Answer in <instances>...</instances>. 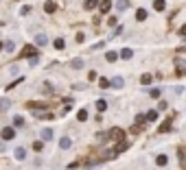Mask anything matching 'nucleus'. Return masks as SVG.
Returning <instances> with one entry per match:
<instances>
[{"mask_svg": "<svg viewBox=\"0 0 186 170\" xmlns=\"http://www.w3.org/2000/svg\"><path fill=\"white\" fill-rule=\"evenodd\" d=\"M33 55H35V48L33 46H27L24 50H22V57H33Z\"/></svg>", "mask_w": 186, "mask_h": 170, "instance_id": "obj_15", "label": "nucleus"}, {"mask_svg": "<svg viewBox=\"0 0 186 170\" xmlns=\"http://www.w3.org/2000/svg\"><path fill=\"white\" fill-rule=\"evenodd\" d=\"M116 9H118V11L129 9V0H118V2H116Z\"/></svg>", "mask_w": 186, "mask_h": 170, "instance_id": "obj_13", "label": "nucleus"}, {"mask_svg": "<svg viewBox=\"0 0 186 170\" xmlns=\"http://www.w3.org/2000/svg\"><path fill=\"white\" fill-rule=\"evenodd\" d=\"M55 48H57V50H64V48H66V42H64L61 37H57V39H55Z\"/></svg>", "mask_w": 186, "mask_h": 170, "instance_id": "obj_21", "label": "nucleus"}, {"mask_svg": "<svg viewBox=\"0 0 186 170\" xmlns=\"http://www.w3.org/2000/svg\"><path fill=\"white\" fill-rule=\"evenodd\" d=\"M180 35H182V37H186V24H184V26L180 29Z\"/></svg>", "mask_w": 186, "mask_h": 170, "instance_id": "obj_37", "label": "nucleus"}, {"mask_svg": "<svg viewBox=\"0 0 186 170\" xmlns=\"http://www.w3.org/2000/svg\"><path fill=\"white\" fill-rule=\"evenodd\" d=\"M27 107H29V109H46V103H35V101H31V103H27Z\"/></svg>", "mask_w": 186, "mask_h": 170, "instance_id": "obj_11", "label": "nucleus"}, {"mask_svg": "<svg viewBox=\"0 0 186 170\" xmlns=\"http://www.w3.org/2000/svg\"><path fill=\"white\" fill-rule=\"evenodd\" d=\"M155 161H158V166H167L169 157H167V155H158V159H155Z\"/></svg>", "mask_w": 186, "mask_h": 170, "instance_id": "obj_22", "label": "nucleus"}, {"mask_svg": "<svg viewBox=\"0 0 186 170\" xmlns=\"http://www.w3.org/2000/svg\"><path fill=\"white\" fill-rule=\"evenodd\" d=\"M99 85H101L103 89H107V87H110V81H107V79H101V81H99Z\"/></svg>", "mask_w": 186, "mask_h": 170, "instance_id": "obj_32", "label": "nucleus"}, {"mask_svg": "<svg viewBox=\"0 0 186 170\" xmlns=\"http://www.w3.org/2000/svg\"><path fill=\"white\" fill-rule=\"evenodd\" d=\"M97 109H99V111H105V109H107V103H105V101H97Z\"/></svg>", "mask_w": 186, "mask_h": 170, "instance_id": "obj_26", "label": "nucleus"}, {"mask_svg": "<svg viewBox=\"0 0 186 170\" xmlns=\"http://www.w3.org/2000/svg\"><path fill=\"white\" fill-rule=\"evenodd\" d=\"M105 59H107V61H116V59H118V53H114V50H110V53L105 55Z\"/></svg>", "mask_w": 186, "mask_h": 170, "instance_id": "obj_23", "label": "nucleus"}, {"mask_svg": "<svg viewBox=\"0 0 186 170\" xmlns=\"http://www.w3.org/2000/svg\"><path fill=\"white\" fill-rule=\"evenodd\" d=\"M9 105H11V103H9L7 98H2V101H0V109H2V111H7V109H9Z\"/></svg>", "mask_w": 186, "mask_h": 170, "instance_id": "obj_28", "label": "nucleus"}, {"mask_svg": "<svg viewBox=\"0 0 186 170\" xmlns=\"http://www.w3.org/2000/svg\"><path fill=\"white\" fill-rule=\"evenodd\" d=\"M136 20H138V22L147 20V11H145V9H138V11H136Z\"/></svg>", "mask_w": 186, "mask_h": 170, "instance_id": "obj_16", "label": "nucleus"}, {"mask_svg": "<svg viewBox=\"0 0 186 170\" xmlns=\"http://www.w3.org/2000/svg\"><path fill=\"white\" fill-rule=\"evenodd\" d=\"M83 39H85V35H83V33H77V42H79V44H81V42H83Z\"/></svg>", "mask_w": 186, "mask_h": 170, "instance_id": "obj_36", "label": "nucleus"}, {"mask_svg": "<svg viewBox=\"0 0 186 170\" xmlns=\"http://www.w3.org/2000/svg\"><path fill=\"white\" fill-rule=\"evenodd\" d=\"M123 135H125V133H123V129H118V127H114V129L107 133V137H112V140H123Z\"/></svg>", "mask_w": 186, "mask_h": 170, "instance_id": "obj_2", "label": "nucleus"}, {"mask_svg": "<svg viewBox=\"0 0 186 170\" xmlns=\"http://www.w3.org/2000/svg\"><path fill=\"white\" fill-rule=\"evenodd\" d=\"M2 48H5L7 53H13V50H15V44H13V42H9V44H5Z\"/></svg>", "mask_w": 186, "mask_h": 170, "instance_id": "obj_27", "label": "nucleus"}, {"mask_svg": "<svg viewBox=\"0 0 186 170\" xmlns=\"http://www.w3.org/2000/svg\"><path fill=\"white\" fill-rule=\"evenodd\" d=\"M20 81H24V79H18V81H13V83H9V85H7V89H13V87H15V85H18Z\"/></svg>", "mask_w": 186, "mask_h": 170, "instance_id": "obj_34", "label": "nucleus"}, {"mask_svg": "<svg viewBox=\"0 0 186 170\" xmlns=\"http://www.w3.org/2000/svg\"><path fill=\"white\" fill-rule=\"evenodd\" d=\"M13 155H15V159H20V161H22V159L27 157V151H24V148H15V153H13Z\"/></svg>", "mask_w": 186, "mask_h": 170, "instance_id": "obj_17", "label": "nucleus"}, {"mask_svg": "<svg viewBox=\"0 0 186 170\" xmlns=\"http://www.w3.org/2000/svg\"><path fill=\"white\" fill-rule=\"evenodd\" d=\"M147 120H149V122H153V120H158V111H155V109H151V111L147 113Z\"/></svg>", "mask_w": 186, "mask_h": 170, "instance_id": "obj_24", "label": "nucleus"}, {"mask_svg": "<svg viewBox=\"0 0 186 170\" xmlns=\"http://www.w3.org/2000/svg\"><path fill=\"white\" fill-rule=\"evenodd\" d=\"M83 7H85L88 11H92V9H97V7H99V0H85Z\"/></svg>", "mask_w": 186, "mask_h": 170, "instance_id": "obj_9", "label": "nucleus"}, {"mask_svg": "<svg viewBox=\"0 0 186 170\" xmlns=\"http://www.w3.org/2000/svg\"><path fill=\"white\" fill-rule=\"evenodd\" d=\"M149 94H151V98H160V89H151Z\"/></svg>", "mask_w": 186, "mask_h": 170, "instance_id": "obj_33", "label": "nucleus"}, {"mask_svg": "<svg viewBox=\"0 0 186 170\" xmlns=\"http://www.w3.org/2000/svg\"><path fill=\"white\" fill-rule=\"evenodd\" d=\"M44 148V142H33V151H42Z\"/></svg>", "mask_w": 186, "mask_h": 170, "instance_id": "obj_31", "label": "nucleus"}, {"mask_svg": "<svg viewBox=\"0 0 186 170\" xmlns=\"http://www.w3.org/2000/svg\"><path fill=\"white\" fill-rule=\"evenodd\" d=\"M77 118L81 120V122H83V120H88V111H85V109H79V113H77Z\"/></svg>", "mask_w": 186, "mask_h": 170, "instance_id": "obj_25", "label": "nucleus"}, {"mask_svg": "<svg viewBox=\"0 0 186 170\" xmlns=\"http://www.w3.org/2000/svg\"><path fill=\"white\" fill-rule=\"evenodd\" d=\"M35 44L37 46H46V44H48V37H46L44 33H39V35H35Z\"/></svg>", "mask_w": 186, "mask_h": 170, "instance_id": "obj_4", "label": "nucleus"}, {"mask_svg": "<svg viewBox=\"0 0 186 170\" xmlns=\"http://www.w3.org/2000/svg\"><path fill=\"white\" fill-rule=\"evenodd\" d=\"M13 137H15V129L5 127V129H2V140H13Z\"/></svg>", "mask_w": 186, "mask_h": 170, "instance_id": "obj_3", "label": "nucleus"}, {"mask_svg": "<svg viewBox=\"0 0 186 170\" xmlns=\"http://www.w3.org/2000/svg\"><path fill=\"white\" fill-rule=\"evenodd\" d=\"M13 122H15V127H22V125H24V118H22V116H15Z\"/></svg>", "mask_w": 186, "mask_h": 170, "instance_id": "obj_30", "label": "nucleus"}, {"mask_svg": "<svg viewBox=\"0 0 186 170\" xmlns=\"http://www.w3.org/2000/svg\"><path fill=\"white\" fill-rule=\"evenodd\" d=\"M123 83H125L123 77H114V79L110 81V87H123Z\"/></svg>", "mask_w": 186, "mask_h": 170, "instance_id": "obj_7", "label": "nucleus"}, {"mask_svg": "<svg viewBox=\"0 0 186 170\" xmlns=\"http://www.w3.org/2000/svg\"><path fill=\"white\" fill-rule=\"evenodd\" d=\"M153 9L155 11H164L167 9V2H164V0H153Z\"/></svg>", "mask_w": 186, "mask_h": 170, "instance_id": "obj_8", "label": "nucleus"}, {"mask_svg": "<svg viewBox=\"0 0 186 170\" xmlns=\"http://www.w3.org/2000/svg\"><path fill=\"white\" fill-rule=\"evenodd\" d=\"M171 127H173V116H169L164 122L158 127V133H169V131H171Z\"/></svg>", "mask_w": 186, "mask_h": 170, "instance_id": "obj_1", "label": "nucleus"}, {"mask_svg": "<svg viewBox=\"0 0 186 170\" xmlns=\"http://www.w3.org/2000/svg\"><path fill=\"white\" fill-rule=\"evenodd\" d=\"M29 11H31V7H22V9H20V13H22V15H27Z\"/></svg>", "mask_w": 186, "mask_h": 170, "instance_id": "obj_35", "label": "nucleus"}, {"mask_svg": "<svg viewBox=\"0 0 186 170\" xmlns=\"http://www.w3.org/2000/svg\"><path fill=\"white\" fill-rule=\"evenodd\" d=\"M70 144H72L70 137H61L59 140V148H70Z\"/></svg>", "mask_w": 186, "mask_h": 170, "instance_id": "obj_14", "label": "nucleus"}, {"mask_svg": "<svg viewBox=\"0 0 186 170\" xmlns=\"http://www.w3.org/2000/svg\"><path fill=\"white\" fill-rule=\"evenodd\" d=\"M70 65H72L75 70H81V68H83V59H72V61H70Z\"/></svg>", "mask_w": 186, "mask_h": 170, "instance_id": "obj_19", "label": "nucleus"}, {"mask_svg": "<svg viewBox=\"0 0 186 170\" xmlns=\"http://www.w3.org/2000/svg\"><path fill=\"white\" fill-rule=\"evenodd\" d=\"M145 122H147V116H138V118H136V125H138V127H143Z\"/></svg>", "mask_w": 186, "mask_h": 170, "instance_id": "obj_29", "label": "nucleus"}, {"mask_svg": "<svg viewBox=\"0 0 186 170\" xmlns=\"http://www.w3.org/2000/svg\"><path fill=\"white\" fill-rule=\"evenodd\" d=\"M53 140V129H44L42 131V142H51Z\"/></svg>", "mask_w": 186, "mask_h": 170, "instance_id": "obj_6", "label": "nucleus"}, {"mask_svg": "<svg viewBox=\"0 0 186 170\" xmlns=\"http://www.w3.org/2000/svg\"><path fill=\"white\" fill-rule=\"evenodd\" d=\"M151 81H153L151 74H143V77H140V83H143V85H151Z\"/></svg>", "mask_w": 186, "mask_h": 170, "instance_id": "obj_20", "label": "nucleus"}, {"mask_svg": "<svg viewBox=\"0 0 186 170\" xmlns=\"http://www.w3.org/2000/svg\"><path fill=\"white\" fill-rule=\"evenodd\" d=\"M131 55H134V53L129 50V48H123V50H121V55H118V57H121V59H131Z\"/></svg>", "mask_w": 186, "mask_h": 170, "instance_id": "obj_18", "label": "nucleus"}, {"mask_svg": "<svg viewBox=\"0 0 186 170\" xmlns=\"http://www.w3.org/2000/svg\"><path fill=\"white\" fill-rule=\"evenodd\" d=\"M99 9H101V13H107L112 9V2L110 0H103V2H99Z\"/></svg>", "mask_w": 186, "mask_h": 170, "instance_id": "obj_10", "label": "nucleus"}, {"mask_svg": "<svg viewBox=\"0 0 186 170\" xmlns=\"http://www.w3.org/2000/svg\"><path fill=\"white\" fill-rule=\"evenodd\" d=\"M44 11H46V13H55V11H57V5L48 0V2H44Z\"/></svg>", "mask_w": 186, "mask_h": 170, "instance_id": "obj_5", "label": "nucleus"}, {"mask_svg": "<svg viewBox=\"0 0 186 170\" xmlns=\"http://www.w3.org/2000/svg\"><path fill=\"white\" fill-rule=\"evenodd\" d=\"M127 146H129V144H127L125 140H121V142H118V146L114 148V151H116V155H118V153H123V151H127Z\"/></svg>", "mask_w": 186, "mask_h": 170, "instance_id": "obj_12", "label": "nucleus"}, {"mask_svg": "<svg viewBox=\"0 0 186 170\" xmlns=\"http://www.w3.org/2000/svg\"><path fill=\"white\" fill-rule=\"evenodd\" d=\"M2 46H5V44H2V42H0V50H2Z\"/></svg>", "mask_w": 186, "mask_h": 170, "instance_id": "obj_38", "label": "nucleus"}]
</instances>
